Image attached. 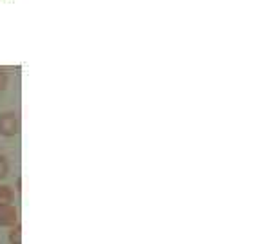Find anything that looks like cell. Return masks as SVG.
I'll return each mask as SVG.
<instances>
[{"instance_id": "6", "label": "cell", "mask_w": 260, "mask_h": 244, "mask_svg": "<svg viewBox=\"0 0 260 244\" xmlns=\"http://www.w3.org/2000/svg\"><path fill=\"white\" fill-rule=\"evenodd\" d=\"M6 85H8V76H6V73L0 71V90H4Z\"/></svg>"}, {"instance_id": "2", "label": "cell", "mask_w": 260, "mask_h": 244, "mask_svg": "<svg viewBox=\"0 0 260 244\" xmlns=\"http://www.w3.org/2000/svg\"><path fill=\"white\" fill-rule=\"evenodd\" d=\"M16 223V208L11 204H2L0 206V224L2 226H13Z\"/></svg>"}, {"instance_id": "5", "label": "cell", "mask_w": 260, "mask_h": 244, "mask_svg": "<svg viewBox=\"0 0 260 244\" xmlns=\"http://www.w3.org/2000/svg\"><path fill=\"white\" fill-rule=\"evenodd\" d=\"M8 172H9V165H8V161H6L4 156H0V179H4L6 175H8Z\"/></svg>"}, {"instance_id": "4", "label": "cell", "mask_w": 260, "mask_h": 244, "mask_svg": "<svg viewBox=\"0 0 260 244\" xmlns=\"http://www.w3.org/2000/svg\"><path fill=\"white\" fill-rule=\"evenodd\" d=\"M9 240H11V244H22V228L20 226L13 228V232L9 233Z\"/></svg>"}, {"instance_id": "3", "label": "cell", "mask_w": 260, "mask_h": 244, "mask_svg": "<svg viewBox=\"0 0 260 244\" xmlns=\"http://www.w3.org/2000/svg\"><path fill=\"white\" fill-rule=\"evenodd\" d=\"M13 199V192L9 187H0V206L2 204H9Z\"/></svg>"}, {"instance_id": "1", "label": "cell", "mask_w": 260, "mask_h": 244, "mask_svg": "<svg viewBox=\"0 0 260 244\" xmlns=\"http://www.w3.org/2000/svg\"><path fill=\"white\" fill-rule=\"evenodd\" d=\"M20 123L15 114H2L0 116V134L2 136H15L18 134Z\"/></svg>"}]
</instances>
